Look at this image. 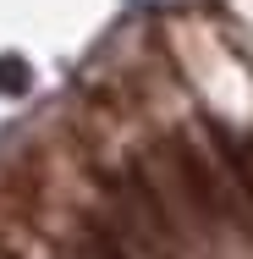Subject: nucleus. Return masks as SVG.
Here are the masks:
<instances>
[{
	"label": "nucleus",
	"mask_w": 253,
	"mask_h": 259,
	"mask_svg": "<svg viewBox=\"0 0 253 259\" xmlns=\"http://www.w3.org/2000/svg\"><path fill=\"white\" fill-rule=\"evenodd\" d=\"M165 160H171V177H176V188H182V204L198 215V226H220V221L231 215V204H226V193H220L215 165L193 149V138L171 133V138H165Z\"/></svg>",
	"instance_id": "f257e3e1"
},
{
	"label": "nucleus",
	"mask_w": 253,
	"mask_h": 259,
	"mask_svg": "<svg viewBox=\"0 0 253 259\" xmlns=\"http://www.w3.org/2000/svg\"><path fill=\"white\" fill-rule=\"evenodd\" d=\"M77 254H83V259H143L138 248H132V237L110 221V209L77 221Z\"/></svg>",
	"instance_id": "f03ea898"
},
{
	"label": "nucleus",
	"mask_w": 253,
	"mask_h": 259,
	"mask_svg": "<svg viewBox=\"0 0 253 259\" xmlns=\"http://www.w3.org/2000/svg\"><path fill=\"white\" fill-rule=\"evenodd\" d=\"M209 127V144L220 149V160H226V171H231V182L248 193V204H253V138L242 144L231 127H220V121H204Z\"/></svg>",
	"instance_id": "7ed1b4c3"
}]
</instances>
